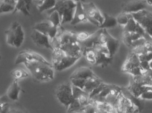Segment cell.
I'll list each match as a JSON object with an SVG mask.
<instances>
[{
  "instance_id": "obj_1",
  "label": "cell",
  "mask_w": 152,
  "mask_h": 113,
  "mask_svg": "<svg viewBox=\"0 0 152 113\" xmlns=\"http://www.w3.org/2000/svg\"><path fill=\"white\" fill-rule=\"evenodd\" d=\"M54 48H58L65 54L72 57H81L82 48L77 38V33L73 31H62L52 40Z\"/></svg>"
},
{
  "instance_id": "obj_2",
  "label": "cell",
  "mask_w": 152,
  "mask_h": 113,
  "mask_svg": "<svg viewBox=\"0 0 152 113\" xmlns=\"http://www.w3.org/2000/svg\"><path fill=\"white\" fill-rule=\"evenodd\" d=\"M24 64L35 81L47 82L54 78V68L52 65H48L40 62H25Z\"/></svg>"
},
{
  "instance_id": "obj_3",
  "label": "cell",
  "mask_w": 152,
  "mask_h": 113,
  "mask_svg": "<svg viewBox=\"0 0 152 113\" xmlns=\"http://www.w3.org/2000/svg\"><path fill=\"white\" fill-rule=\"evenodd\" d=\"M76 6V1L72 0L56 1L54 8L47 11V13L50 15L54 11H57L59 14L62 25L71 23L72 21Z\"/></svg>"
},
{
  "instance_id": "obj_4",
  "label": "cell",
  "mask_w": 152,
  "mask_h": 113,
  "mask_svg": "<svg viewBox=\"0 0 152 113\" xmlns=\"http://www.w3.org/2000/svg\"><path fill=\"white\" fill-rule=\"evenodd\" d=\"M80 57L68 56L58 48H54L52 53V64L54 69L61 71L74 65Z\"/></svg>"
},
{
  "instance_id": "obj_5",
  "label": "cell",
  "mask_w": 152,
  "mask_h": 113,
  "mask_svg": "<svg viewBox=\"0 0 152 113\" xmlns=\"http://www.w3.org/2000/svg\"><path fill=\"white\" fill-rule=\"evenodd\" d=\"M8 45L13 47H20L23 43L25 33L23 26L19 23L15 22L10 28L5 31Z\"/></svg>"
},
{
  "instance_id": "obj_6",
  "label": "cell",
  "mask_w": 152,
  "mask_h": 113,
  "mask_svg": "<svg viewBox=\"0 0 152 113\" xmlns=\"http://www.w3.org/2000/svg\"><path fill=\"white\" fill-rule=\"evenodd\" d=\"M56 96L58 101L68 108L74 99L71 83H63L58 86L56 91Z\"/></svg>"
},
{
  "instance_id": "obj_7",
  "label": "cell",
  "mask_w": 152,
  "mask_h": 113,
  "mask_svg": "<svg viewBox=\"0 0 152 113\" xmlns=\"http://www.w3.org/2000/svg\"><path fill=\"white\" fill-rule=\"evenodd\" d=\"M82 3L88 21L92 24L99 27L103 23L104 20V16L99 9L93 2L82 1Z\"/></svg>"
},
{
  "instance_id": "obj_8",
  "label": "cell",
  "mask_w": 152,
  "mask_h": 113,
  "mask_svg": "<svg viewBox=\"0 0 152 113\" xmlns=\"http://www.w3.org/2000/svg\"><path fill=\"white\" fill-rule=\"evenodd\" d=\"M137 22L152 37V13L145 9L136 13L131 14Z\"/></svg>"
},
{
  "instance_id": "obj_9",
  "label": "cell",
  "mask_w": 152,
  "mask_h": 113,
  "mask_svg": "<svg viewBox=\"0 0 152 113\" xmlns=\"http://www.w3.org/2000/svg\"><path fill=\"white\" fill-rule=\"evenodd\" d=\"M40 62L48 65H52L40 55L33 51L28 50L21 51L18 53L15 63L18 65L25 62Z\"/></svg>"
},
{
  "instance_id": "obj_10",
  "label": "cell",
  "mask_w": 152,
  "mask_h": 113,
  "mask_svg": "<svg viewBox=\"0 0 152 113\" xmlns=\"http://www.w3.org/2000/svg\"><path fill=\"white\" fill-rule=\"evenodd\" d=\"M117 113H133L139 112L138 108L122 93L119 94L115 107Z\"/></svg>"
},
{
  "instance_id": "obj_11",
  "label": "cell",
  "mask_w": 152,
  "mask_h": 113,
  "mask_svg": "<svg viewBox=\"0 0 152 113\" xmlns=\"http://www.w3.org/2000/svg\"><path fill=\"white\" fill-rule=\"evenodd\" d=\"M58 29V28L54 26L48 20L38 23L33 27V30L48 36L52 40L57 36Z\"/></svg>"
},
{
  "instance_id": "obj_12",
  "label": "cell",
  "mask_w": 152,
  "mask_h": 113,
  "mask_svg": "<svg viewBox=\"0 0 152 113\" xmlns=\"http://www.w3.org/2000/svg\"><path fill=\"white\" fill-rule=\"evenodd\" d=\"M147 1L135 0L123 3L121 5L122 13L133 14L145 10L147 8Z\"/></svg>"
},
{
  "instance_id": "obj_13",
  "label": "cell",
  "mask_w": 152,
  "mask_h": 113,
  "mask_svg": "<svg viewBox=\"0 0 152 113\" xmlns=\"http://www.w3.org/2000/svg\"><path fill=\"white\" fill-rule=\"evenodd\" d=\"M31 37L34 43L39 47L45 48L53 51L54 47L50 43V38L41 32L33 30Z\"/></svg>"
},
{
  "instance_id": "obj_14",
  "label": "cell",
  "mask_w": 152,
  "mask_h": 113,
  "mask_svg": "<svg viewBox=\"0 0 152 113\" xmlns=\"http://www.w3.org/2000/svg\"><path fill=\"white\" fill-rule=\"evenodd\" d=\"M127 88L132 94L138 98H140L141 95L145 92L152 91V86H142L138 84L134 81L132 76L129 84Z\"/></svg>"
},
{
  "instance_id": "obj_15",
  "label": "cell",
  "mask_w": 152,
  "mask_h": 113,
  "mask_svg": "<svg viewBox=\"0 0 152 113\" xmlns=\"http://www.w3.org/2000/svg\"><path fill=\"white\" fill-rule=\"evenodd\" d=\"M103 32L106 36L107 41L106 46L109 52V57L113 58L120 46L119 40L112 37L108 33L106 29H103Z\"/></svg>"
},
{
  "instance_id": "obj_16",
  "label": "cell",
  "mask_w": 152,
  "mask_h": 113,
  "mask_svg": "<svg viewBox=\"0 0 152 113\" xmlns=\"http://www.w3.org/2000/svg\"><path fill=\"white\" fill-rule=\"evenodd\" d=\"M77 6L75 9L72 21L70 23L72 25H76L80 23H86L88 22L85 11L83 7L82 1H76Z\"/></svg>"
},
{
  "instance_id": "obj_17",
  "label": "cell",
  "mask_w": 152,
  "mask_h": 113,
  "mask_svg": "<svg viewBox=\"0 0 152 113\" xmlns=\"http://www.w3.org/2000/svg\"><path fill=\"white\" fill-rule=\"evenodd\" d=\"M103 32V29H100L96 32L90 34L88 37L84 41H80L82 49L83 48V49L93 48L96 44H99V38Z\"/></svg>"
},
{
  "instance_id": "obj_18",
  "label": "cell",
  "mask_w": 152,
  "mask_h": 113,
  "mask_svg": "<svg viewBox=\"0 0 152 113\" xmlns=\"http://www.w3.org/2000/svg\"><path fill=\"white\" fill-rule=\"evenodd\" d=\"M92 70L88 67H82L76 69L70 76L71 79H87L96 76Z\"/></svg>"
},
{
  "instance_id": "obj_19",
  "label": "cell",
  "mask_w": 152,
  "mask_h": 113,
  "mask_svg": "<svg viewBox=\"0 0 152 113\" xmlns=\"http://www.w3.org/2000/svg\"><path fill=\"white\" fill-rule=\"evenodd\" d=\"M140 61L138 55L130 52L122 67V72L125 73L126 71L134 67H140Z\"/></svg>"
},
{
  "instance_id": "obj_20",
  "label": "cell",
  "mask_w": 152,
  "mask_h": 113,
  "mask_svg": "<svg viewBox=\"0 0 152 113\" xmlns=\"http://www.w3.org/2000/svg\"><path fill=\"white\" fill-rule=\"evenodd\" d=\"M18 80L14 79L7 91V98L12 101L18 100L19 94L21 91H23L18 83Z\"/></svg>"
},
{
  "instance_id": "obj_21",
  "label": "cell",
  "mask_w": 152,
  "mask_h": 113,
  "mask_svg": "<svg viewBox=\"0 0 152 113\" xmlns=\"http://www.w3.org/2000/svg\"><path fill=\"white\" fill-rule=\"evenodd\" d=\"M33 1H17L15 11L12 13L14 14L17 12H21L25 16H30L31 15V6L32 4Z\"/></svg>"
},
{
  "instance_id": "obj_22",
  "label": "cell",
  "mask_w": 152,
  "mask_h": 113,
  "mask_svg": "<svg viewBox=\"0 0 152 113\" xmlns=\"http://www.w3.org/2000/svg\"><path fill=\"white\" fill-rule=\"evenodd\" d=\"M121 93L125 98L130 100L138 108L140 112L143 109L144 107V100L141 98L135 97L131 93L127 87H121Z\"/></svg>"
},
{
  "instance_id": "obj_23",
  "label": "cell",
  "mask_w": 152,
  "mask_h": 113,
  "mask_svg": "<svg viewBox=\"0 0 152 113\" xmlns=\"http://www.w3.org/2000/svg\"><path fill=\"white\" fill-rule=\"evenodd\" d=\"M103 82V81L96 75L91 77L87 79L83 91L90 94Z\"/></svg>"
},
{
  "instance_id": "obj_24",
  "label": "cell",
  "mask_w": 152,
  "mask_h": 113,
  "mask_svg": "<svg viewBox=\"0 0 152 113\" xmlns=\"http://www.w3.org/2000/svg\"><path fill=\"white\" fill-rule=\"evenodd\" d=\"M113 60V58H111L106 54L96 52V63L95 66H101L103 68L106 67L112 63Z\"/></svg>"
},
{
  "instance_id": "obj_25",
  "label": "cell",
  "mask_w": 152,
  "mask_h": 113,
  "mask_svg": "<svg viewBox=\"0 0 152 113\" xmlns=\"http://www.w3.org/2000/svg\"><path fill=\"white\" fill-rule=\"evenodd\" d=\"M56 1L55 0H43L40 1V3H36L35 6L38 11L41 13L52 9L56 6Z\"/></svg>"
},
{
  "instance_id": "obj_26",
  "label": "cell",
  "mask_w": 152,
  "mask_h": 113,
  "mask_svg": "<svg viewBox=\"0 0 152 113\" xmlns=\"http://www.w3.org/2000/svg\"><path fill=\"white\" fill-rule=\"evenodd\" d=\"M1 3L0 13L14 12L15 9L17 1L16 0H4Z\"/></svg>"
},
{
  "instance_id": "obj_27",
  "label": "cell",
  "mask_w": 152,
  "mask_h": 113,
  "mask_svg": "<svg viewBox=\"0 0 152 113\" xmlns=\"http://www.w3.org/2000/svg\"><path fill=\"white\" fill-rule=\"evenodd\" d=\"M103 16L104 18V22L99 27V29H106L107 28H114L118 24L116 18L111 16L106 13H103Z\"/></svg>"
},
{
  "instance_id": "obj_28",
  "label": "cell",
  "mask_w": 152,
  "mask_h": 113,
  "mask_svg": "<svg viewBox=\"0 0 152 113\" xmlns=\"http://www.w3.org/2000/svg\"><path fill=\"white\" fill-rule=\"evenodd\" d=\"M132 77L134 81L140 85L152 86V79L146 75L142 74L140 76H132Z\"/></svg>"
},
{
  "instance_id": "obj_29",
  "label": "cell",
  "mask_w": 152,
  "mask_h": 113,
  "mask_svg": "<svg viewBox=\"0 0 152 113\" xmlns=\"http://www.w3.org/2000/svg\"><path fill=\"white\" fill-rule=\"evenodd\" d=\"M83 55L85 57L86 60L92 65L96 63V52L93 48L83 49Z\"/></svg>"
},
{
  "instance_id": "obj_30",
  "label": "cell",
  "mask_w": 152,
  "mask_h": 113,
  "mask_svg": "<svg viewBox=\"0 0 152 113\" xmlns=\"http://www.w3.org/2000/svg\"><path fill=\"white\" fill-rule=\"evenodd\" d=\"M10 74L15 79L18 80L26 78L29 76L28 72L22 68L15 69L10 72Z\"/></svg>"
},
{
  "instance_id": "obj_31",
  "label": "cell",
  "mask_w": 152,
  "mask_h": 113,
  "mask_svg": "<svg viewBox=\"0 0 152 113\" xmlns=\"http://www.w3.org/2000/svg\"><path fill=\"white\" fill-rule=\"evenodd\" d=\"M48 21H49L54 26L57 28L61 27L62 25L60 16L57 11H54L50 15Z\"/></svg>"
},
{
  "instance_id": "obj_32",
  "label": "cell",
  "mask_w": 152,
  "mask_h": 113,
  "mask_svg": "<svg viewBox=\"0 0 152 113\" xmlns=\"http://www.w3.org/2000/svg\"><path fill=\"white\" fill-rule=\"evenodd\" d=\"M83 107L81 106L78 99H74L67 108V113H73L79 111Z\"/></svg>"
},
{
  "instance_id": "obj_33",
  "label": "cell",
  "mask_w": 152,
  "mask_h": 113,
  "mask_svg": "<svg viewBox=\"0 0 152 113\" xmlns=\"http://www.w3.org/2000/svg\"><path fill=\"white\" fill-rule=\"evenodd\" d=\"M132 15L131 14H127V13H121L116 17L117 23L121 25H124L127 24Z\"/></svg>"
},
{
  "instance_id": "obj_34",
  "label": "cell",
  "mask_w": 152,
  "mask_h": 113,
  "mask_svg": "<svg viewBox=\"0 0 152 113\" xmlns=\"http://www.w3.org/2000/svg\"><path fill=\"white\" fill-rule=\"evenodd\" d=\"M73 113H96V105L90 100V104L83 107L79 111Z\"/></svg>"
},
{
  "instance_id": "obj_35",
  "label": "cell",
  "mask_w": 152,
  "mask_h": 113,
  "mask_svg": "<svg viewBox=\"0 0 152 113\" xmlns=\"http://www.w3.org/2000/svg\"><path fill=\"white\" fill-rule=\"evenodd\" d=\"M77 99L79 100L80 103L83 107H85L90 103L89 94L84 91L79 95Z\"/></svg>"
},
{
  "instance_id": "obj_36",
  "label": "cell",
  "mask_w": 152,
  "mask_h": 113,
  "mask_svg": "<svg viewBox=\"0 0 152 113\" xmlns=\"http://www.w3.org/2000/svg\"><path fill=\"white\" fill-rule=\"evenodd\" d=\"M136 25H137V22L132 16L129 19L128 23L124 26L123 31L129 32H134Z\"/></svg>"
},
{
  "instance_id": "obj_37",
  "label": "cell",
  "mask_w": 152,
  "mask_h": 113,
  "mask_svg": "<svg viewBox=\"0 0 152 113\" xmlns=\"http://www.w3.org/2000/svg\"><path fill=\"white\" fill-rule=\"evenodd\" d=\"M122 40L126 46L131 48L132 41L131 38L130 32L123 31L122 33Z\"/></svg>"
},
{
  "instance_id": "obj_38",
  "label": "cell",
  "mask_w": 152,
  "mask_h": 113,
  "mask_svg": "<svg viewBox=\"0 0 152 113\" xmlns=\"http://www.w3.org/2000/svg\"><path fill=\"white\" fill-rule=\"evenodd\" d=\"M87 79L79 78V79H71L70 80H71V83L73 86L78 87L83 91Z\"/></svg>"
},
{
  "instance_id": "obj_39",
  "label": "cell",
  "mask_w": 152,
  "mask_h": 113,
  "mask_svg": "<svg viewBox=\"0 0 152 113\" xmlns=\"http://www.w3.org/2000/svg\"><path fill=\"white\" fill-rule=\"evenodd\" d=\"M107 84L104 83V82L102 83L99 86H98L96 89H94L91 93L89 94L90 99H91L92 98L95 96L98 95L105 87Z\"/></svg>"
},
{
  "instance_id": "obj_40",
  "label": "cell",
  "mask_w": 152,
  "mask_h": 113,
  "mask_svg": "<svg viewBox=\"0 0 152 113\" xmlns=\"http://www.w3.org/2000/svg\"><path fill=\"white\" fill-rule=\"evenodd\" d=\"M93 48L96 52L103 53L109 55V52H108V49H107L106 46L105 45H102L100 44H96L93 47Z\"/></svg>"
},
{
  "instance_id": "obj_41",
  "label": "cell",
  "mask_w": 152,
  "mask_h": 113,
  "mask_svg": "<svg viewBox=\"0 0 152 113\" xmlns=\"http://www.w3.org/2000/svg\"><path fill=\"white\" fill-rule=\"evenodd\" d=\"M143 71H144L141 67H137L131 69L129 70L126 71L125 73H129L132 76H135L142 75V72Z\"/></svg>"
},
{
  "instance_id": "obj_42",
  "label": "cell",
  "mask_w": 152,
  "mask_h": 113,
  "mask_svg": "<svg viewBox=\"0 0 152 113\" xmlns=\"http://www.w3.org/2000/svg\"><path fill=\"white\" fill-rule=\"evenodd\" d=\"M146 42V40H145L144 38H140L139 39L132 42L131 48L132 49V48H135L137 47L143 45Z\"/></svg>"
},
{
  "instance_id": "obj_43",
  "label": "cell",
  "mask_w": 152,
  "mask_h": 113,
  "mask_svg": "<svg viewBox=\"0 0 152 113\" xmlns=\"http://www.w3.org/2000/svg\"><path fill=\"white\" fill-rule=\"evenodd\" d=\"M134 32L137 33L139 35H140L141 37H143V35L146 32L144 28L139 24L137 22V25H136V28H135V32Z\"/></svg>"
},
{
  "instance_id": "obj_44",
  "label": "cell",
  "mask_w": 152,
  "mask_h": 113,
  "mask_svg": "<svg viewBox=\"0 0 152 113\" xmlns=\"http://www.w3.org/2000/svg\"><path fill=\"white\" fill-rule=\"evenodd\" d=\"M90 34H88V32H79L77 33V38L78 40L80 41H84L87 39Z\"/></svg>"
},
{
  "instance_id": "obj_45",
  "label": "cell",
  "mask_w": 152,
  "mask_h": 113,
  "mask_svg": "<svg viewBox=\"0 0 152 113\" xmlns=\"http://www.w3.org/2000/svg\"><path fill=\"white\" fill-rule=\"evenodd\" d=\"M139 59L140 62L147 61L149 62L151 60L150 57L148 55V53L143 54L139 55H138Z\"/></svg>"
},
{
  "instance_id": "obj_46",
  "label": "cell",
  "mask_w": 152,
  "mask_h": 113,
  "mask_svg": "<svg viewBox=\"0 0 152 113\" xmlns=\"http://www.w3.org/2000/svg\"><path fill=\"white\" fill-rule=\"evenodd\" d=\"M140 98L142 99H152V91H148L143 93Z\"/></svg>"
},
{
  "instance_id": "obj_47",
  "label": "cell",
  "mask_w": 152,
  "mask_h": 113,
  "mask_svg": "<svg viewBox=\"0 0 152 113\" xmlns=\"http://www.w3.org/2000/svg\"><path fill=\"white\" fill-rule=\"evenodd\" d=\"M140 67L142 68L144 71L149 70H150L149 68V63L147 61L140 62Z\"/></svg>"
},
{
  "instance_id": "obj_48",
  "label": "cell",
  "mask_w": 152,
  "mask_h": 113,
  "mask_svg": "<svg viewBox=\"0 0 152 113\" xmlns=\"http://www.w3.org/2000/svg\"><path fill=\"white\" fill-rule=\"evenodd\" d=\"M131 38L132 42L136 41L142 37L140 35L135 32H130Z\"/></svg>"
},
{
  "instance_id": "obj_49",
  "label": "cell",
  "mask_w": 152,
  "mask_h": 113,
  "mask_svg": "<svg viewBox=\"0 0 152 113\" xmlns=\"http://www.w3.org/2000/svg\"><path fill=\"white\" fill-rule=\"evenodd\" d=\"M142 74L148 76L151 79H152V70H149L146 71H143L142 72Z\"/></svg>"
},
{
  "instance_id": "obj_50",
  "label": "cell",
  "mask_w": 152,
  "mask_h": 113,
  "mask_svg": "<svg viewBox=\"0 0 152 113\" xmlns=\"http://www.w3.org/2000/svg\"><path fill=\"white\" fill-rule=\"evenodd\" d=\"M96 105V104H95ZM96 113H107L106 112H105L104 110L101 108L100 107L97 106L96 105Z\"/></svg>"
},
{
  "instance_id": "obj_51",
  "label": "cell",
  "mask_w": 152,
  "mask_h": 113,
  "mask_svg": "<svg viewBox=\"0 0 152 113\" xmlns=\"http://www.w3.org/2000/svg\"><path fill=\"white\" fill-rule=\"evenodd\" d=\"M149 63V68H150V70H152V60H150V61L148 62Z\"/></svg>"
},
{
  "instance_id": "obj_52",
  "label": "cell",
  "mask_w": 152,
  "mask_h": 113,
  "mask_svg": "<svg viewBox=\"0 0 152 113\" xmlns=\"http://www.w3.org/2000/svg\"><path fill=\"white\" fill-rule=\"evenodd\" d=\"M147 3L150 6H152V0H147Z\"/></svg>"
},
{
  "instance_id": "obj_53",
  "label": "cell",
  "mask_w": 152,
  "mask_h": 113,
  "mask_svg": "<svg viewBox=\"0 0 152 113\" xmlns=\"http://www.w3.org/2000/svg\"><path fill=\"white\" fill-rule=\"evenodd\" d=\"M148 54L149 55V57H150L151 60H152V53H148Z\"/></svg>"
},
{
  "instance_id": "obj_54",
  "label": "cell",
  "mask_w": 152,
  "mask_h": 113,
  "mask_svg": "<svg viewBox=\"0 0 152 113\" xmlns=\"http://www.w3.org/2000/svg\"><path fill=\"white\" fill-rule=\"evenodd\" d=\"M139 113V112H135V113Z\"/></svg>"
}]
</instances>
